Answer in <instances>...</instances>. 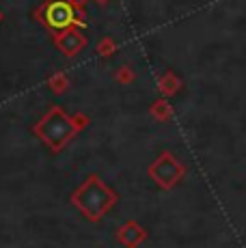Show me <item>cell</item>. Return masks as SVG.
<instances>
[{
  "mask_svg": "<svg viewBox=\"0 0 246 248\" xmlns=\"http://www.w3.org/2000/svg\"><path fill=\"white\" fill-rule=\"evenodd\" d=\"M149 112L154 114L158 121H167V119H171V114H173V106L169 104L167 97H160V99H155V102L151 104Z\"/></svg>",
  "mask_w": 246,
  "mask_h": 248,
  "instance_id": "52a82bcc",
  "label": "cell"
},
{
  "mask_svg": "<svg viewBox=\"0 0 246 248\" xmlns=\"http://www.w3.org/2000/svg\"><path fill=\"white\" fill-rule=\"evenodd\" d=\"M95 2H99V4H106V2H108V0H95Z\"/></svg>",
  "mask_w": 246,
  "mask_h": 248,
  "instance_id": "7c38bea8",
  "label": "cell"
},
{
  "mask_svg": "<svg viewBox=\"0 0 246 248\" xmlns=\"http://www.w3.org/2000/svg\"><path fill=\"white\" fill-rule=\"evenodd\" d=\"M0 22H2V13H0Z\"/></svg>",
  "mask_w": 246,
  "mask_h": 248,
  "instance_id": "4fadbf2b",
  "label": "cell"
},
{
  "mask_svg": "<svg viewBox=\"0 0 246 248\" xmlns=\"http://www.w3.org/2000/svg\"><path fill=\"white\" fill-rule=\"evenodd\" d=\"M74 119L67 117L61 106H52L44 117L39 119V123L35 125V134L50 147L52 151H61L76 134Z\"/></svg>",
  "mask_w": 246,
  "mask_h": 248,
  "instance_id": "7a4b0ae2",
  "label": "cell"
},
{
  "mask_svg": "<svg viewBox=\"0 0 246 248\" xmlns=\"http://www.w3.org/2000/svg\"><path fill=\"white\" fill-rule=\"evenodd\" d=\"M69 2H72L74 7H76V9H78V11H80V9H82L84 4H87V0H69Z\"/></svg>",
  "mask_w": 246,
  "mask_h": 248,
  "instance_id": "8fae6325",
  "label": "cell"
},
{
  "mask_svg": "<svg viewBox=\"0 0 246 248\" xmlns=\"http://www.w3.org/2000/svg\"><path fill=\"white\" fill-rule=\"evenodd\" d=\"M48 84H50V89H54V91H63L65 87H67V76H65V74H56V76H52Z\"/></svg>",
  "mask_w": 246,
  "mask_h": 248,
  "instance_id": "9c48e42d",
  "label": "cell"
},
{
  "mask_svg": "<svg viewBox=\"0 0 246 248\" xmlns=\"http://www.w3.org/2000/svg\"><path fill=\"white\" fill-rule=\"evenodd\" d=\"M115 50H117V46H115V41H112L110 37L102 39V41H99V46H97V52H99L102 56H110Z\"/></svg>",
  "mask_w": 246,
  "mask_h": 248,
  "instance_id": "ba28073f",
  "label": "cell"
},
{
  "mask_svg": "<svg viewBox=\"0 0 246 248\" xmlns=\"http://www.w3.org/2000/svg\"><path fill=\"white\" fill-rule=\"evenodd\" d=\"M115 201H117L115 192H112L97 175H91V177L72 194V203L93 222L99 220V218L115 205Z\"/></svg>",
  "mask_w": 246,
  "mask_h": 248,
  "instance_id": "6da1fadb",
  "label": "cell"
},
{
  "mask_svg": "<svg viewBox=\"0 0 246 248\" xmlns=\"http://www.w3.org/2000/svg\"><path fill=\"white\" fill-rule=\"evenodd\" d=\"M54 46L63 52L65 56H76L87 47V37L82 35L80 28H67V31L54 32Z\"/></svg>",
  "mask_w": 246,
  "mask_h": 248,
  "instance_id": "5b68a950",
  "label": "cell"
},
{
  "mask_svg": "<svg viewBox=\"0 0 246 248\" xmlns=\"http://www.w3.org/2000/svg\"><path fill=\"white\" fill-rule=\"evenodd\" d=\"M182 87H184V82L175 71H167V74H162L158 80V89H160V93H162V97H173L175 93L182 91Z\"/></svg>",
  "mask_w": 246,
  "mask_h": 248,
  "instance_id": "8992f818",
  "label": "cell"
},
{
  "mask_svg": "<svg viewBox=\"0 0 246 248\" xmlns=\"http://www.w3.org/2000/svg\"><path fill=\"white\" fill-rule=\"evenodd\" d=\"M117 80H119L121 84H130L132 80H134V71L127 67V65H123V67H119V71H117Z\"/></svg>",
  "mask_w": 246,
  "mask_h": 248,
  "instance_id": "30bf717a",
  "label": "cell"
},
{
  "mask_svg": "<svg viewBox=\"0 0 246 248\" xmlns=\"http://www.w3.org/2000/svg\"><path fill=\"white\" fill-rule=\"evenodd\" d=\"M37 17L48 26V31L54 32L74 28L78 22V9L69 0H48L44 7L37 11Z\"/></svg>",
  "mask_w": 246,
  "mask_h": 248,
  "instance_id": "3957f363",
  "label": "cell"
},
{
  "mask_svg": "<svg viewBox=\"0 0 246 248\" xmlns=\"http://www.w3.org/2000/svg\"><path fill=\"white\" fill-rule=\"evenodd\" d=\"M149 175L158 181L162 188H171L179 181V177L184 175V166L173 158L171 154H162L158 160L151 164Z\"/></svg>",
  "mask_w": 246,
  "mask_h": 248,
  "instance_id": "277c9868",
  "label": "cell"
}]
</instances>
